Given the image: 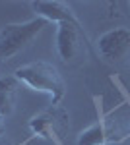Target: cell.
Segmentation results:
<instances>
[{
    "instance_id": "cell-1",
    "label": "cell",
    "mask_w": 130,
    "mask_h": 145,
    "mask_svg": "<svg viewBox=\"0 0 130 145\" xmlns=\"http://www.w3.org/2000/svg\"><path fill=\"white\" fill-rule=\"evenodd\" d=\"M14 78L31 91L49 95L53 103H58L64 95V79L58 74V70L49 62L23 64L14 72Z\"/></svg>"
},
{
    "instance_id": "cell-2",
    "label": "cell",
    "mask_w": 130,
    "mask_h": 145,
    "mask_svg": "<svg viewBox=\"0 0 130 145\" xmlns=\"http://www.w3.org/2000/svg\"><path fill=\"white\" fill-rule=\"evenodd\" d=\"M45 20L35 18L23 23H10L0 29V60L18 54L47 27Z\"/></svg>"
},
{
    "instance_id": "cell-3",
    "label": "cell",
    "mask_w": 130,
    "mask_h": 145,
    "mask_svg": "<svg viewBox=\"0 0 130 145\" xmlns=\"http://www.w3.org/2000/svg\"><path fill=\"white\" fill-rule=\"evenodd\" d=\"M97 52L105 62H119L130 50V29L124 25L113 27L97 37Z\"/></svg>"
},
{
    "instance_id": "cell-4",
    "label": "cell",
    "mask_w": 130,
    "mask_h": 145,
    "mask_svg": "<svg viewBox=\"0 0 130 145\" xmlns=\"http://www.w3.org/2000/svg\"><path fill=\"white\" fill-rule=\"evenodd\" d=\"M80 50L78 22H64L56 25V52L64 62H72Z\"/></svg>"
},
{
    "instance_id": "cell-5",
    "label": "cell",
    "mask_w": 130,
    "mask_h": 145,
    "mask_svg": "<svg viewBox=\"0 0 130 145\" xmlns=\"http://www.w3.org/2000/svg\"><path fill=\"white\" fill-rule=\"evenodd\" d=\"M120 137L122 134L119 132L117 126L107 122H97L78 134L76 145H107L113 141H119Z\"/></svg>"
},
{
    "instance_id": "cell-6",
    "label": "cell",
    "mask_w": 130,
    "mask_h": 145,
    "mask_svg": "<svg viewBox=\"0 0 130 145\" xmlns=\"http://www.w3.org/2000/svg\"><path fill=\"white\" fill-rule=\"evenodd\" d=\"M33 12L37 14V18H41L45 22H54L56 25L64 22H76L72 8L64 4V2H58V0H35L31 2Z\"/></svg>"
},
{
    "instance_id": "cell-7",
    "label": "cell",
    "mask_w": 130,
    "mask_h": 145,
    "mask_svg": "<svg viewBox=\"0 0 130 145\" xmlns=\"http://www.w3.org/2000/svg\"><path fill=\"white\" fill-rule=\"evenodd\" d=\"M18 85L20 81L8 76V78H0V116L6 118L14 112V105H16V95H18Z\"/></svg>"
},
{
    "instance_id": "cell-8",
    "label": "cell",
    "mask_w": 130,
    "mask_h": 145,
    "mask_svg": "<svg viewBox=\"0 0 130 145\" xmlns=\"http://www.w3.org/2000/svg\"><path fill=\"white\" fill-rule=\"evenodd\" d=\"M51 120H54V118H51V116H47V114H41V116H35L31 120V130L35 132V134L43 135V137H51V130L54 132V122H51Z\"/></svg>"
},
{
    "instance_id": "cell-9",
    "label": "cell",
    "mask_w": 130,
    "mask_h": 145,
    "mask_svg": "<svg viewBox=\"0 0 130 145\" xmlns=\"http://www.w3.org/2000/svg\"><path fill=\"white\" fill-rule=\"evenodd\" d=\"M4 132H6V122H4V118L0 116V135L4 134Z\"/></svg>"
}]
</instances>
